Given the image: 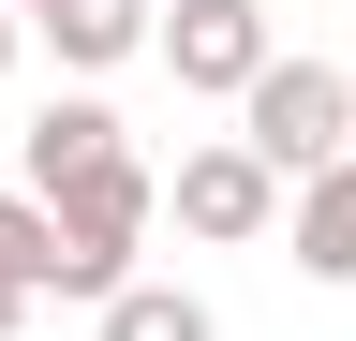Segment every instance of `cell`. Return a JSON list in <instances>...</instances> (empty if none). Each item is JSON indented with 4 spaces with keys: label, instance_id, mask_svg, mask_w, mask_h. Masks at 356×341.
Returning a JSON list of instances; mask_svg holds the SVG:
<instances>
[{
    "label": "cell",
    "instance_id": "2",
    "mask_svg": "<svg viewBox=\"0 0 356 341\" xmlns=\"http://www.w3.org/2000/svg\"><path fill=\"white\" fill-rule=\"evenodd\" d=\"M238 149L267 163V178H327V163L356 149V90L327 60H267L252 90H238Z\"/></svg>",
    "mask_w": 356,
    "mask_h": 341
},
{
    "label": "cell",
    "instance_id": "13",
    "mask_svg": "<svg viewBox=\"0 0 356 341\" xmlns=\"http://www.w3.org/2000/svg\"><path fill=\"white\" fill-rule=\"evenodd\" d=\"M341 90H356V74H341Z\"/></svg>",
    "mask_w": 356,
    "mask_h": 341
},
{
    "label": "cell",
    "instance_id": "4",
    "mask_svg": "<svg viewBox=\"0 0 356 341\" xmlns=\"http://www.w3.org/2000/svg\"><path fill=\"white\" fill-rule=\"evenodd\" d=\"M178 223L238 252V238H267V223H282V178H267L238 134H222V149H193V163H178Z\"/></svg>",
    "mask_w": 356,
    "mask_h": 341
},
{
    "label": "cell",
    "instance_id": "3",
    "mask_svg": "<svg viewBox=\"0 0 356 341\" xmlns=\"http://www.w3.org/2000/svg\"><path fill=\"white\" fill-rule=\"evenodd\" d=\"M267 60H282V45H267V0H178V15H163V74H178V90H222V104H238Z\"/></svg>",
    "mask_w": 356,
    "mask_h": 341
},
{
    "label": "cell",
    "instance_id": "6",
    "mask_svg": "<svg viewBox=\"0 0 356 341\" xmlns=\"http://www.w3.org/2000/svg\"><path fill=\"white\" fill-rule=\"evenodd\" d=\"M89 163H119V119H104V104L74 90V104H44V119H30V193H60V178H89Z\"/></svg>",
    "mask_w": 356,
    "mask_h": 341
},
{
    "label": "cell",
    "instance_id": "10",
    "mask_svg": "<svg viewBox=\"0 0 356 341\" xmlns=\"http://www.w3.org/2000/svg\"><path fill=\"white\" fill-rule=\"evenodd\" d=\"M0 15H15V30H44V15H60V0H0Z\"/></svg>",
    "mask_w": 356,
    "mask_h": 341
},
{
    "label": "cell",
    "instance_id": "9",
    "mask_svg": "<svg viewBox=\"0 0 356 341\" xmlns=\"http://www.w3.org/2000/svg\"><path fill=\"white\" fill-rule=\"evenodd\" d=\"M0 282H15V297H60V223H44L30 193H0Z\"/></svg>",
    "mask_w": 356,
    "mask_h": 341
},
{
    "label": "cell",
    "instance_id": "1",
    "mask_svg": "<svg viewBox=\"0 0 356 341\" xmlns=\"http://www.w3.org/2000/svg\"><path fill=\"white\" fill-rule=\"evenodd\" d=\"M44 223H60V297H89V312H104V297L134 282V238H149V208H163V178L149 163H89V178H60V193H30Z\"/></svg>",
    "mask_w": 356,
    "mask_h": 341
},
{
    "label": "cell",
    "instance_id": "11",
    "mask_svg": "<svg viewBox=\"0 0 356 341\" xmlns=\"http://www.w3.org/2000/svg\"><path fill=\"white\" fill-rule=\"evenodd\" d=\"M15 326H30V297H15V282H0V341H15Z\"/></svg>",
    "mask_w": 356,
    "mask_h": 341
},
{
    "label": "cell",
    "instance_id": "12",
    "mask_svg": "<svg viewBox=\"0 0 356 341\" xmlns=\"http://www.w3.org/2000/svg\"><path fill=\"white\" fill-rule=\"evenodd\" d=\"M15 45H30V30H15V15H0V74H15Z\"/></svg>",
    "mask_w": 356,
    "mask_h": 341
},
{
    "label": "cell",
    "instance_id": "7",
    "mask_svg": "<svg viewBox=\"0 0 356 341\" xmlns=\"http://www.w3.org/2000/svg\"><path fill=\"white\" fill-rule=\"evenodd\" d=\"M44 45H60L74 74H104V60L149 45V0H60V15H44Z\"/></svg>",
    "mask_w": 356,
    "mask_h": 341
},
{
    "label": "cell",
    "instance_id": "5",
    "mask_svg": "<svg viewBox=\"0 0 356 341\" xmlns=\"http://www.w3.org/2000/svg\"><path fill=\"white\" fill-rule=\"evenodd\" d=\"M297 267L312 282H356V149L327 163V178H297Z\"/></svg>",
    "mask_w": 356,
    "mask_h": 341
},
{
    "label": "cell",
    "instance_id": "8",
    "mask_svg": "<svg viewBox=\"0 0 356 341\" xmlns=\"http://www.w3.org/2000/svg\"><path fill=\"white\" fill-rule=\"evenodd\" d=\"M104 341H222V326H208V297H178V282H119Z\"/></svg>",
    "mask_w": 356,
    "mask_h": 341
}]
</instances>
